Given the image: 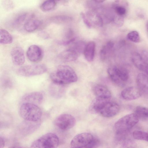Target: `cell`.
I'll list each match as a JSON object with an SVG mask.
<instances>
[{
    "mask_svg": "<svg viewBox=\"0 0 148 148\" xmlns=\"http://www.w3.org/2000/svg\"><path fill=\"white\" fill-rule=\"evenodd\" d=\"M132 62L139 70L145 72L148 66V52L143 51L133 53L132 56Z\"/></svg>",
    "mask_w": 148,
    "mask_h": 148,
    "instance_id": "8",
    "label": "cell"
},
{
    "mask_svg": "<svg viewBox=\"0 0 148 148\" xmlns=\"http://www.w3.org/2000/svg\"><path fill=\"white\" fill-rule=\"evenodd\" d=\"M43 99L42 93L40 92H34L25 95L22 98L23 103H27L37 105L42 102Z\"/></svg>",
    "mask_w": 148,
    "mask_h": 148,
    "instance_id": "14",
    "label": "cell"
},
{
    "mask_svg": "<svg viewBox=\"0 0 148 148\" xmlns=\"http://www.w3.org/2000/svg\"><path fill=\"white\" fill-rule=\"evenodd\" d=\"M120 107L116 102L109 101L101 108L98 113L106 117H110L116 115L119 112Z\"/></svg>",
    "mask_w": 148,
    "mask_h": 148,
    "instance_id": "10",
    "label": "cell"
},
{
    "mask_svg": "<svg viewBox=\"0 0 148 148\" xmlns=\"http://www.w3.org/2000/svg\"><path fill=\"white\" fill-rule=\"evenodd\" d=\"M107 73L110 79L115 84L121 87H124L129 77V72L126 68L115 66L109 68Z\"/></svg>",
    "mask_w": 148,
    "mask_h": 148,
    "instance_id": "4",
    "label": "cell"
},
{
    "mask_svg": "<svg viewBox=\"0 0 148 148\" xmlns=\"http://www.w3.org/2000/svg\"><path fill=\"white\" fill-rule=\"evenodd\" d=\"M5 140L4 138L0 137V148H3L5 144Z\"/></svg>",
    "mask_w": 148,
    "mask_h": 148,
    "instance_id": "35",
    "label": "cell"
},
{
    "mask_svg": "<svg viewBox=\"0 0 148 148\" xmlns=\"http://www.w3.org/2000/svg\"><path fill=\"white\" fill-rule=\"evenodd\" d=\"M110 99L96 97L91 103L89 108V112L92 113H98L103 106Z\"/></svg>",
    "mask_w": 148,
    "mask_h": 148,
    "instance_id": "20",
    "label": "cell"
},
{
    "mask_svg": "<svg viewBox=\"0 0 148 148\" xmlns=\"http://www.w3.org/2000/svg\"><path fill=\"white\" fill-rule=\"evenodd\" d=\"M38 35L40 37L43 39H47L49 37V34L44 31H41L38 34Z\"/></svg>",
    "mask_w": 148,
    "mask_h": 148,
    "instance_id": "34",
    "label": "cell"
},
{
    "mask_svg": "<svg viewBox=\"0 0 148 148\" xmlns=\"http://www.w3.org/2000/svg\"><path fill=\"white\" fill-rule=\"evenodd\" d=\"M94 138L88 133H83L75 136L72 140L71 145L72 148H79L85 146L90 143Z\"/></svg>",
    "mask_w": 148,
    "mask_h": 148,
    "instance_id": "9",
    "label": "cell"
},
{
    "mask_svg": "<svg viewBox=\"0 0 148 148\" xmlns=\"http://www.w3.org/2000/svg\"><path fill=\"white\" fill-rule=\"evenodd\" d=\"M139 119L134 113L127 114L119 119L115 123L114 130L117 139H123L127 133L138 122Z\"/></svg>",
    "mask_w": 148,
    "mask_h": 148,
    "instance_id": "2",
    "label": "cell"
},
{
    "mask_svg": "<svg viewBox=\"0 0 148 148\" xmlns=\"http://www.w3.org/2000/svg\"><path fill=\"white\" fill-rule=\"evenodd\" d=\"M27 14L26 13L21 14L17 16L12 23L14 26L17 27L20 25L24 22L27 17Z\"/></svg>",
    "mask_w": 148,
    "mask_h": 148,
    "instance_id": "30",
    "label": "cell"
},
{
    "mask_svg": "<svg viewBox=\"0 0 148 148\" xmlns=\"http://www.w3.org/2000/svg\"><path fill=\"white\" fill-rule=\"evenodd\" d=\"M19 113L25 120L32 122L39 121L42 115L41 109L37 105L27 103H22Z\"/></svg>",
    "mask_w": 148,
    "mask_h": 148,
    "instance_id": "3",
    "label": "cell"
},
{
    "mask_svg": "<svg viewBox=\"0 0 148 148\" xmlns=\"http://www.w3.org/2000/svg\"><path fill=\"white\" fill-rule=\"evenodd\" d=\"M27 56L31 62H37L42 59L43 53L41 49L36 45H31L28 48L26 53Z\"/></svg>",
    "mask_w": 148,
    "mask_h": 148,
    "instance_id": "12",
    "label": "cell"
},
{
    "mask_svg": "<svg viewBox=\"0 0 148 148\" xmlns=\"http://www.w3.org/2000/svg\"><path fill=\"white\" fill-rule=\"evenodd\" d=\"M13 38L10 33L6 30L1 29H0V43L3 44L11 43Z\"/></svg>",
    "mask_w": 148,
    "mask_h": 148,
    "instance_id": "24",
    "label": "cell"
},
{
    "mask_svg": "<svg viewBox=\"0 0 148 148\" xmlns=\"http://www.w3.org/2000/svg\"><path fill=\"white\" fill-rule=\"evenodd\" d=\"M137 87L141 92L148 95V75L143 73H139L136 78Z\"/></svg>",
    "mask_w": 148,
    "mask_h": 148,
    "instance_id": "16",
    "label": "cell"
},
{
    "mask_svg": "<svg viewBox=\"0 0 148 148\" xmlns=\"http://www.w3.org/2000/svg\"><path fill=\"white\" fill-rule=\"evenodd\" d=\"M95 44L93 41H90L86 46L84 54L86 60L88 62L92 61L95 56Z\"/></svg>",
    "mask_w": 148,
    "mask_h": 148,
    "instance_id": "22",
    "label": "cell"
},
{
    "mask_svg": "<svg viewBox=\"0 0 148 148\" xmlns=\"http://www.w3.org/2000/svg\"><path fill=\"white\" fill-rule=\"evenodd\" d=\"M54 124L58 128L63 130H69L75 125L76 120L71 114H63L58 116L54 121Z\"/></svg>",
    "mask_w": 148,
    "mask_h": 148,
    "instance_id": "7",
    "label": "cell"
},
{
    "mask_svg": "<svg viewBox=\"0 0 148 148\" xmlns=\"http://www.w3.org/2000/svg\"><path fill=\"white\" fill-rule=\"evenodd\" d=\"M114 44L111 41L108 42L106 44L103 46L101 49L100 52V56L102 60L105 59L108 53L113 47Z\"/></svg>",
    "mask_w": 148,
    "mask_h": 148,
    "instance_id": "26",
    "label": "cell"
},
{
    "mask_svg": "<svg viewBox=\"0 0 148 148\" xmlns=\"http://www.w3.org/2000/svg\"><path fill=\"white\" fill-rule=\"evenodd\" d=\"M114 8V10L117 15L115 18V22L118 23H123L124 17L127 12L128 4L125 1H118Z\"/></svg>",
    "mask_w": 148,
    "mask_h": 148,
    "instance_id": "11",
    "label": "cell"
},
{
    "mask_svg": "<svg viewBox=\"0 0 148 148\" xmlns=\"http://www.w3.org/2000/svg\"><path fill=\"white\" fill-rule=\"evenodd\" d=\"M81 15L84 23H85L88 28H90L91 26L90 23L87 18H86L85 14L83 13L82 12Z\"/></svg>",
    "mask_w": 148,
    "mask_h": 148,
    "instance_id": "33",
    "label": "cell"
},
{
    "mask_svg": "<svg viewBox=\"0 0 148 148\" xmlns=\"http://www.w3.org/2000/svg\"><path fill=\"white\" fill-rule=\"evenodd\" d=\"M93 91L96 97L110 99L111 93L105 86L101 84H97L94 87Z\"/></svg>",
    "mask_w": 148,
    "mask_h": 148,
    "instance_id": "18",
    "label": "cell"
},
{
    "mask_svg": "<svg viewBox=\"0 0 148 148\" xmlns=\"http://www.w3.org/2000/svg\"><path fill=\"white\" fill-rule=\"evenodd\" d=\"M50 21L56 24H62L67 23L71 20V18L64 15H58L52 17Z\"/></svg>",
    "mask_w": 148,
    "mask_h": 148,
    "instance_id": "28",
    "label": "cell"
},
{
    "mask_svg": "<svg viewBox=\"0 0 148 148\" xmlns=\"http://www.w3.org/2000/svg\"><path fill=\"white\" fill-rule=\"evenodd\" d=\"M139 119L148 121V108L138 106L135 109L134 112Z\"/></svg>",
    "mask_w": 148,
    "mask_h": 148,
    "instance_id": "23",
    "label": "cell"
},
{
    "mask_svg": "<svg viewBox=\"0 0 148 148\" xmlns=\"http://www.w3.org/2000/svg\"><path fill=\"white\" fill-rule=\"evenodd\" d=\"M142 93L137 87L130 86L127 87L121 92V95L124 99L131 101L139 98Z\"/></svg>",
    "mask_w": 148,
    "mask_h": 148,
    "instance_id": "13",
    "label": "cell"
},
{
    "mask_svg": "<svg viewBox=\"0 0 148 148\" xmlns=\"http://www.w3.org/2000/svg\"><path fill=\"white\" fill-rule=\"evenodd\" d=\"M145 72L146 73V74L148 75V66L147 67Z\"/></svg>",
    "mask_w": 148,
    "mask_h": 148,
    "instance_id": "36",
    "label": "cell"
},
{
    "mask_svg": "<svg viewBox=\"0 0 148 148\" xmlns=\"http://www.w3.org/2000/svg\"><path fill=\"white\" fill-rule=\"evenodd\" d=\"M78 53L71 49L65 50L60 53L58 56V59L63 62H68L76 60L78 58Z\"/></svg>",
    "mask_w": 148,
    "mask_h": 148,
    "instance_id": "17",
    "label": "cell"
},
{
    "mask_svg": "<svg viewBox=\"0 0 148 148\" xmlns=\"http://www.w3.org/2000/svg\"><path fill=\"white\" fill-rule=\"evenodd\" d=\"M41 23L40 20L34 18L33 16H31L24 23V28L26 32H32L38 29Z\"/></svg>",
    "mask_w": 148,
    "mask_h": 148,
    "instance_id": "19",
    "label": "cell"
},
{
    "mask_svg": "<svg viewBox=\"0 0 148 148\" xmlns=\"http://www.w3.org/2000/svg\"><path fill=\"white\" fill-rule=\"evenodd\" d=\"M86 46L85 44L83 42H78L74 46L73 49H71L75 51L78 53L82 52H84Z\"/></svg>",
    "mask_w": 148,
    "mask_h": 148,
    "instance_id": "31",
    "label": "cell"
},
{
    "mask_svg": "<svg viewBox=\"0 0 148 148\" xmlns=\"http://www.w3.org/2000/svg\"><path fill=\"white\" fill-rule=\"evenodd\" d=\"M146 27L147 32L148 33V21L146 23Z\"/></svg>",
    "mask_w": 148,
    "mask_h": 148,
    "instance_id": "38",
    "label": "cell"
},
{
    "mask_svg": "<svg viewBox=\"0 0 148 148\" xmlns=\"http://www.w3.org/2000/svg\"><path fill=\"white\" fill-rule=\"evenodd\" d=\"M11 148H23V147H18V146H16V147H12Z\"/></svg>",
    "mask_w": 148,
    "mask_h": 148,
    "instance_id": "39",
    "label": "cell"
},
{
    "mask_svg": "<svg viewBox=\"0 0 148 148\" xmlns=\"http://www.w3.org/2000/svg\"><path fill=\"white\" fill-rule=\"evenodd\" d=\"M63 86L52 82L49 87V91L51 95L54 98H60L63 93Z\"/></svg>",
    "mask_w": 148,
    "mask_h": 148,
    "instance_id": "21",
    "label": "cell"
},
{
    "mask_svg": "<svg viewBox=\"0 0 148 148\" xmlns=\"http://www.w3.org/2000/svg\"><path fill=\"white\" fill-rule=\"evenodd\" d=\"M127 38L130 41L135 43H138L140 41V38L138 32L133 31L129 32L127 35Z\"/></svg>",
    "mask_w": 148,
    "mask_h": 148,
    "instance_id": "29",
    "label": "cell"
},
{
    "mask_svg": "<svg viewBox=\"0 0 148 148\" xmlns=\"http://www.w3.org/2000/svg\"><path fill=\"white\" fill-rule=\"evenodd\" d=\"M50 77L52 82L63 85L75 82L77 80L73 69L66 65L58 66L51 74Z\"/></svg>",
    "mask_w": 148,
    "mask_h": 148,
    "instance_id": "1",
    "label": "cell"
},
{
    "mask_svg": "<svg viewBox=\"0 0 148 148\" xmlns=\"http://www.w3.org/2000/svg\"><path fill=\"white\" fill-rule=\"evenodd\" d=\"M59 142L58 137L56 134L49 133L34 141L30 148H57Z\"/></svg>",
    "mask_w": 148,
    "mask_h": 148,
    "instance_id": "5",
    "label": "cell"
},
{
    "mask_svg": "<svg viewBox=\"0 0 148 148\" xmlns=\"http://www.w3.org/2000/svg\"><path fill=\"white\" fill-rule=\"evenodd\" d=\"M56 1L48 0L44 1L40 5V8L44 12H48L54 9L56 6Z\"/></svg>",
    "mask_w": 148,
    "mask_h": 148,
    "instance_id": "25",
    "label": "cell"
},
{
    "mask_svg": "<svg viewBox=\"0 0 148 148\" xmlns=\"http://www.w3.org/2000/svg\"><path fill=\"white\" fill-rule=\"evenodd\" d=\"M11 56L12 62L15 65L20 66L24 63L25 56L23 50L21 47H14L11 51Z\"/></svg>",
    "mask_w": 148,
    "mask_h": 148,
    "instance_id": "15",
    "label": "cell"
},
{
    "mask_svg": "<svg viewBox=\"0 0 148 148\" xmlns=\"http://www.w3.org/2000/svg\"><path fill=\"white\" fill-rule=\"evenodd\" d=\"M133 138L137 140H144L148 142V132L139 130H135L132 133Z\"/></svg>",
    "mask_w": 148,
    "mask_h": 148,
    "instance_id": "27",
    "label": "cell"
},
{
    "mask_svg": "<svg viewBox=\"0 0 148 148\" xmlns=\"http://www.w3.org/2000/svg\"><path fill=\"white\" fill-rule=\"evenodd\" d=\"M128 146L127 148H135L134 147L132 146Z\"/></svg>",
    "mask_w": 148,
    "mask_h": 148,
    "instance_id": "40",
    "label": "cell"
},
{
    "mask_svg": "<svg viewBox=\"0 0 148 148\" xmlns=\"http://www.w3.org/2000/svg\"><path fill=\"white\" fill-rule=\"evenodd\" d=\"M47 68L44 64L29 65L22 66L16 72L19 75L29 77L42 74L47 71Z\"/></svg>",
    "mask_w": 148,
    "mask_h": 148,
    "instance_id": "6",
    "label": "cell"
},
{
    "mask_svg": "<svg viewBox=\"0 0 148 148\" xmlns=\"http://www.w3.org/2000/svg\"><path fill=\"white\" fill-rule=\"evenodd\" d=\"M105 1L103 0H97V1H95L96 2H97L99 3H102L104 1Z\"/></svg>",
    "mask_w": 148,
    "mask_h": 148,
    "instance_id": "37",
    "label": "cell"
},
{
    "mask_svg": "<svg viewBox=\"0 0 148 148\" xmlns=\"http://www.w3.org/2000/svg\"><path fill=\"white\" fill-rule=\"evenodd\" d=\"M100 142L99 140L94 138L93 140L87 145L79 148H97L99 145Z\"/></svg>",
    "mask_w": 148,
    "mask_h": 148,
    "instance_id": "32",
    "label": "cell"
}]
</instances>
